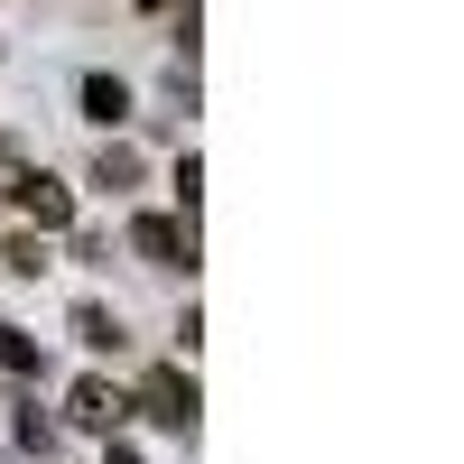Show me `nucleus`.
I'll return each mask as SVG.
<instances>
[{"instance_id":"nucleus-9","label":"nucleus","mask_w":464,"mask_h":464,"mask_svg":"<svg viewBox=\"0 0 464 464\" xmlns=\"http://www.w3.org/2000/svg\"><path fill=\"white\" fill-rule=\"evenodd\" d=\"M196 196H205V168H196V149L177 159V223H196Z\"/></svg>"},{"instance_id":"nucleus-7","label":"nucleus","mask_w":464,"mask_h":464,"mask_svg":"<svg viewBox=\"0 0 464 464\" xmlns=\"http://www.w3.org/2000/svg\"><path fill=\"white\" fill-rule=\"evenodd\" d=\"M130 177H140V159H130V149H102V159H93V186H102V196H121Z\"/></svg>"},{"instance_id":"nucleus-10","label":"nucleus","mask_w":464,"mask_h":464,"mask_svg":"<svg viewBox=\"0 0 464 464\" xmlns=\"http://www.w3.org/2000/svg\"><path fill=\"white\" fill-rule=\"evenodd\" d=\"M102 464H140V455H130V446H111V455H102Z\"/></svg>"},{"instance_id":"nucleus-8","label":"nucleus","mask_w":464,"mask_h":464,"mask_svg":"<svg viewBox=\"0 0 464 464\" xmlns=\"http://www.w3.org/2000/svg\"><path fill=\"white\" fill-rule=\"evenodd\" d=\"M0 372H19V381H28V372H37V334H19V325H0Z\"/></svg>"},{"instance_id":"nucleus-3","label":"nucleus","mask_w":464,"mask_h":464,"mask_svg":"<svg viewBox=\"0 0 464 464\" xmlns=\"http://www.w3.org/2000/svg\"><path fill=\"white\" fill-rule=\"evenodd\" d=\"M140 409L159 418V428H177V437H186V428H196V372H168V362H159V372L140 381Z\"/></svg>"},{"instance_id":"nucleus-5","label":"nucleus","mask_w":464,"mask_h":464,"mask_svg":"<svg viewBox=\"0 0 464 464\" xmlns=\"http://www.w3.org/2000/svg\"><path fill=\"white\" fill-rule=\"evenodd\" d=\"M84 121H102V130L130 121V84L121 74H84Z\"/></svg>"},{"instance_id":"nucleus-6","label":"nucleus","mask_w":464,"mask_h":464,"mask_svg":"<svg viewBox=\"0 0 464 464\" xmlns=\"http://www.w3.org/2000/svg\"><path fill=\"white\" fill-rule=\"evenodd\" d=\"M74 334H84L93 353H121V343H130V334H121V316H111V306H74Z\"/></svg>"},{"instance_id":"nucleus-1","label":"nucleus","mask_w":464,"mask_h":464,"mask_svg":"<svg viewBox=\"0 0 464 464\" xmlns=\"http://www.w3.org/2000/svg\"><path fill=\"white\" fill-rule=\"evenodd\" d=\"M10 205H19L37 232H65V223H74V186L47 177V168H19V177H10Z\"/></svg>"},{"instance_id":"nucleus-4","label":"nucleus","mask_w":464,"mask_h":464,"mask_svg":"<svg viewBox=\"0 0 464 464\" xmlns=\"http://www.w3.org/2000/svg\"><path fill=\"white\" fill-rule=\"evenodd\" d=\"M121 409H130V400L111 391V381H74V400H65V418H74V428H102V437L121 428Z\"/></svg>"},{"instance_id":"nucleus-2","label":"nucleus","mask_w":464,"mask_h":464,"mask_svg":"<svg viewBox=\"0 0 464 464\" xmlns=\"http://www.w3.org/2000/svg\"><path fill=\"white\" fill-rule=\"evenodd\" d=\"M130 251L149 269H196V223H177V214H140L130 223Z\"/></svg>"}]
</instances>
